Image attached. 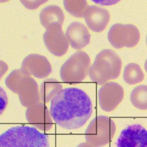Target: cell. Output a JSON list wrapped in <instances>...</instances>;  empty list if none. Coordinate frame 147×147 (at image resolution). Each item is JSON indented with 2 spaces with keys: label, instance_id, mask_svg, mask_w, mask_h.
<instances>
[{
  "label": "cell",
  "instance_id": "cell-5",
  "mask_svg": "<svg viewBox=\"0 0 147 147\" xmlns=\"http://www.w3.org/2000/svg\"><path fill=\"white\" fill-rule=\"evenodd\" d=\"M91 64L88 55L83 51L71 55L61 66L60 74L66 84L75 85L82 81L88 76Z\"/></svg>",
  "mask_w": 147,
  "mask_h": 147
},
{
  "label": "cell",
  "instance_id": "cell-4",
  "mask_svg": "<svg viewBox=\"0 0 147 147\" xmlns=\"http://www.w3.org/2000/svg\"><path fill=\"white\" fill-rule=\"evenodd\" d=\"M7 87L18 95L22 105L27 108L39 102L38 84L31 76L24 74L21 69L13 70L5 80Z\"/></svg>",
  "mask_w": 147,
  "mask_h": 147
},
{
  "label": "cell",
  "instance_id": "cell-1",
  "mask_svg": "<svg viewBox=\"0 0 147 147\" xmlns=\"http://www.w3.org/2000/svg\"><path fill=\"white\" fill-rule=\"evenodd\" d=\"M50 113L58 125L68 130L78 129L84 125L92 112L91 100L79 88L61 90L51 100Z\"/></svg>",
  "mask_w": 147,
  "mask_h": 147
},
{
  "label": "cell",
  "instance_id": "cell-22",
  "mask_svg": "<svg viewBox=\"0 0 147 147\" xmlns=\"http://www.w3.org/2000/svg\"><path fill=\"white\" fill-rule=\"evenodd\" d=\"M144 68L147 73V59L146 60L145 63Z\"/></svg>",
  "mask_w": 147,
  "mask_h": 147
},
{
  "label": "cell",
  "instance_id": "cell-2",
  "mask_svg": "<svg viewBox=\"0 0 147 147\" xmlns=\"http://www.w3.org/2000/svg\"><path fill=\"white\" fill-rule=\"evenodd\" d=\"M0 147H50L49 136L35 127H13L1 135Z\"/></svg>",
  "mask_w": 147,
  "mask_h": 147
},
{
  "label": "cell",
  "instance_id": "cell-23",
  "mask_svg": "<svg viewBox=\"0 0 147 147\" xmlns=\"http://www.w3.org/2000/svg\"><path fill=\"white\" fill-rule=\"evenodd\" d=\"M146 45H147V36H146Z\"/></svg>",
  "mask_w": 147,
  "mask_h": 147
},
{
  "label": "cell",
  "instance_id": "cell-9",
  "mask_svg": "<svg viewBox=\"0 0 147 147\" xmlns=\"http://www.w3.org/2000/svg\"><path fill=\"white\" fill-rule=\"evenodd\" d=\"M124 95L122 87L118 83L111 82L106 83L99 89L98 102L104 111L110 112L114 110L122 101Z\"/></svg>",
  "mask_w": 147,
  "mask_h": 147
},
{
  "label": "cell",
  "instance_id": "cell-11",
  "mask_svg": "<svg viewBox=\"0 0 147 147\" xmlns=\"http://www.w3.org/2000/svg\"><path fill=\"white\" fill-rule=\"evenodd\" d=\"M117 147H147V130L138 124L129 125L121 132Z\"/></svg>",
  "mask_w": 147,
  "mask_h": 147
},
{
  "label": "cell",
  "instance_id": "cell-14",
  "mask_svg": "<svg viewBox=\"0 0 147 147\" xmlns=\"http://www.w3.org/2000/svg\"><path fill=\"white\" fill-rule=\"evenodd\" d=\"M66 36L71 47L80 50L86 47L89 43L90 35L86 26L78 22L71 23L67 27Z\"/></svg>",
  "mask_w": 147,
  "mask_h": 147
},
{
  "label": "cell",
  "instance_id": "cell-19",
  "mask_svg": "<svg viewBox=\"0 0 147 147\" xmlns=\"http://www.w3.org/2000/svg\"><path fill=\"white\" fill-rule=\"evenodd\" d=\"M64 7L67 11L72 16L78 18L84 17L88 7L86 0H67L63 2Z\"/></svg>",
  "mask_w": 147,
  "mask_h": 147
},
{
  "label": "cell",
  "instance_id": "cell-13",
  "mask_svg": "<svg viewBox=\"0 0 147 147\" xmlns=\"http://www.w3.org/2000/svg\"><path fill=\"white\" fill-rule=\"evenodd\" d=\"M84 17L88 28L94 32H99L106 27L109 22L110 15L106 9L91 5L87 7Z\"/></svg>",
  "mask_w": 147,
  "mask_h": 147
},
{
  "label": "cell",
  "instance_id": "cell-16",
  "mask_svg": "<svg viewBox=\"0 0 147 147\" xmlns=\"http://www.w3.org/2000/svg\"><path fill=\"white\" fill-rule=\"evenodd\" d=\"M62 85L56 79L49 78L45 80L41 84L39 93L42 102H49L60 90Z\"/></svg>",
  "mask_w": 147,
  "mask_h": 147
},
{
  "label": "cell",
  "instance_id": "cell-10",
  "mask_svg": "<svg viewBox=\"0 0 147 147\" xmlns=\"http://www.w3.org/2000/svg\"><path fill=\"white\" fill-rule=\"evenodd\" d=\"M20 69L27 75L38 79L46 78L52 71L51 66L47 58L37 54H31L25 57Z\"/></svg>",
  "mask_w": 147,
  "mask_h": 147
},
{
  "label": "cell",
  "instance_id": "cell-3",
  "mask_svg": "<svg viewBox=\"0 0 147 147\" xmlns=\"http://www.w3.org/2000/svg\"><path fill=\"white\" fill-rule=\"evenodd\" d=\"M121 60L113 50L105 49L96 55L89 71L91 80L102 85L119 76L121 69Z\"/></svg>",
  "mask_w": 147,
  "mask_h": 147
},
{
  "label": "cell",
  "instance_id": "cell-12",
  "mask_svg": "<svg viewBox=\"0 0 147 147\" xmlns=\"http://www.w3.org/2000/svg\"><path fill=\"white\" fill-rule=\"evenodd\" d=\"M25 116L28 122L41 131L50 130L53 124L49 111L43 102H39L27 108Z\"/></svg>",
  "mask_w": 147,
  "mask_h": 147
},
{
  "label": "cell",
  "instance_id": "cell-6",
  "mask_svg": "<svg viewBox=\"0 0 147 147\" xmlns=\"http://www.w3.org/2000/svg\"><path fill=\"white\" fill-rule=\"evenodd\" d=\"M116 126L110 117L104 115L95 117L90 123L85 132L87 142L94 147H101L111 142L115 135Z\"/></svg>",
  "mask_w": 147,
  "mask_h": 147
},
{
  "label": "cell",
  "instance_id": "cell-21",
  "mask_svg": "<svg viewBox=\"0 0 147 147\" xmlns=\"http://www.w3.org/2000/svg\"><path fill=\"white\" fill-rule=\"evenodd\" d=\"M76 147H94L90 143L86 142L79 144Z\"/></svg>",
  "mask_w": 147,
  "mask_h": 147
},
{
  "label": "cell",
  "instance_id": "cell-8",
  "mask_svg": "<svg viewBox=\"0 0 147 147\" xmlns=\"http://www.w3.org/2000/svg\"><path fill=\"white\" fill-rule=\"evenodd\" d=\"M61 25L54 24L46 29L43 36L45 45L52 54L61 57L67 51L69 43Z\"/></svg>",
  "mask_w": 147,
  "mask_h": 147
},
{
  "label": "cell",
  "instance_id": "cell-18",
  "mask_svg": "<svg viewBox=\"0 0 147 147\" xmlns=\"http://www.w3.org/2000/svg\"><path fill=\"white\" fill-rule=\"evenodd\" d=\"M130 99L132 105L141 110L147 109V86L140 85L135 88L131 92Z\"/></svg>",
  "mask_w": 147,
  "mask_h": 147
},
{
  "label": "cell",
  "instance_id": "cell-20",
  "mask_svg": "<svg viewBox=\"0 0 147 147\" xmlns=\"http://www.w3.org/2000/svg\"><path fill=\"white\" fill-rule=\"evenodd\" d=\"M8 104V98L4 89L0 87V115H1L6 107Z\"/></svg>",
  "mask_w": 147,
  "mask_h": 147
},
{
  "label": "cell",
  "instance_id": "cell-7",
  "mask_svg": "<svg viewBox=\"0 0 147 147\" xmlns=\"http://www.w3.org/2000/svg\"><path fill=\"white\" fill-rule=\"evenodd\" d=\"M140 36L137 28L131 24H115L111 27L108 33L110 43L117 49L134 47L139 42Z\"/></svg>",
  "mask_w": 147,
  "mask_h": 147
},
{
  "label": "cell",
  "instance_id": "cell-17",
  "mask_svg": "<svg viewBox=\"0 0 147 147\" xmlns=\"http://www.w3.org/2000/svg\"><path fill=\"white\" fill-rule=\"evenodd\" d=\"M123 77L124 80L127 84L133 85L142 81L144 75L138 65L134 63H131L125 67Z\"/></svg>",
  "mask_w": 147,
  "mask_h": 147
},
{
  "label": "cell",
  "instance_id": "cell-15",
  "mask_svg": "<svg viewBox=\"0 0 147 147\" xmlns=\"http://www.w3.org/2000/svg\"><path fill=\"white\" fill-rule=\"evenodd\" d=\"M40 22L46 29L54 24L62 26L65 16L61 8L55 5H48L43 8L39 14Z\"/></svg>",
  "mask_w": 147,
  "mask_h": 147
}]
</instances>
